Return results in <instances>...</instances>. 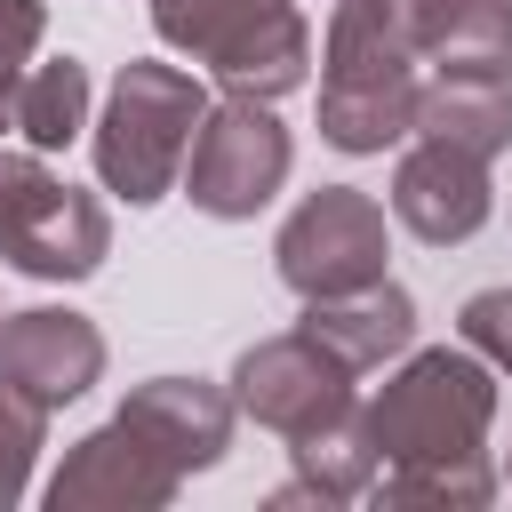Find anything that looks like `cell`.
<instances>
[{"label": "cell", "mask_w": 512, "mask_h": 512, "mask_svg": "<svg viewBox=\"0 0 512 512\" xmlns=\"http://www.w3.org/2000/svg\"><path fill=\"white\" fill-rule=\"evenodd\" d=\"M488 416H496V384L472 352H416L360 408L376 456H392L384 496L392 504H480L488 496V464H480Z\"/></svg>", "instance_id": "6da1fadb"}, {"label": "cell", "mask_w": 512, "mask_h": 512, "mask_svg": "<svg viewBox=\"0 0 512 512\" xmlns=\"http://www.w3.org/2000/svg\"><path fill=\"white\" fill-rule=\"evenodd\" d=\"M416 40L408 0H336L328 72H320V136L336 152H384L416 128Z\"/></svg>", "instance_id": "7a4b0ae2"}, {"label": "cell", "mask_w": 512, "mask_h": 512, "mask_svg": "<svg viewBox=\"0 0 512 512\" xmlns=\"http://www.w3.org/2000/svg\"><path fill=\"white\" fill-rule=\"evenodd\" d=\"M208 120V96L192 72L176 64H128L112 80V104L96 120V176L120 192V200H160L176 176H184V152Z\"/></svg>", "instance_id": "3957f363"}, {"label": "cell", "mask_w": 512, "mask_h": 512, "mask_svg": "<svg viewBox=\"0 0 512 512\" xmlns=\"http://www.w3.org/2000/svg\"><path fill=\"white\" fill-rule=\"evenodd\" d=\"M168 48L200 56L232 96H288L312 64V32L296 0H152Z\"/></svg>", "instance_id": "277c9868"}, {"label": "cell", "mask_w": 512, "mask_h": 512, "mask_svg": "<svg viewBox=\"0 0 512 512\" xmlns=\"http://www.w3.org/2000/svg\"><path fill=\"white\" fill-rule=\"evenodd\" d=\"M112 248V224L104 208L48 176L32 152H0V256L32 280H88Z\"/></svg>", "instance_id": "5b68a950"}, {"label": "cell", "mask_w": 512, "mask_h": 512, "mask_svg": "<svg viewBox=\"0 0 512 512\" xmlns=\"http://www.w3.org/2000/svg\"><path fill=\"white\" fill-rule=\"evenodd\" d=\"M280 280L312 304V296H352L368 280H384V208L352 184H320L288 224H280Z\"/></svg>", "instance_id": "8992f818"}, {"label": "cell", "mask_w": 512, "mask_h": 512, "mask_svg": "<svg viewBox=\"0 0 512 512\" xmlns=\"http://www.w3.org/2000/svg\"><path fill=\"white\" fill-rule=\"evenodd\" d=\"M288 176V128L264 112V96L208 104L192 152H184V192L208 216H256Z\"/></svg>", "instance_id": "52a82bcc"}, {"label": "cell", "mask_w": 512, "mask_h": 512, "mask_svg": "<svg viewBox=\"0 0 512 512\" xmlns=\"http://www.w3.org/2000/svg\"><path fill=\"white\" fill-rule=\"evenodd\" d=\"M352 360H336L312 328H288V336H272V344H256L248 360H240V408L256 416V424H272V432H288V440H312V432H328V424H344L352 416Z\"/></svg>", "instance_id": "ba28073f"}, {"label": "cell", "mask_w": 512, "mask_h": 512, "mask_svg": "<svg viewBox=\"0 0 512 512\" xmlns=\"http://www.w3.org/2000/svg\"><path fill=\"white\" fill-rule=\"evenodd\" d=\"M392 216H400L416 240H432V248L472 240V232L488 224V160L424 136V144L400 160V176H392Z\"/></svg>", "instance_id": "9c48e42d"}, {"label": "cell", "mask_w": 512, "mask_h": 512, "mask_svg": "<svg viewBox=\"0 0 512 512\" xmlns=\"http://www.w3.org/2000/svg\"><path fill=\"white\" fill-rule=\"evenodd\" d=\"M0 376L16 392H32L40 408L56 400H80L96 376H104V336L80 320V312H8L0 320Z\"/></svg>", "instance_id": "30bf717a"}, {"label": "cell", "mask_w": 512, "mask_h": 512, "mask_svg": "<svg viewBox=\"0 0 512 512\" xmlns=\"http://www.w3.org/2000/svg\"><path fill=\"white\" fill-rule=\"evenodd\" d=\"M176 496V464L120 416V424H104V432H88L80 448H72V464L48 480V504L64 512V504H168Z\"/></svg>", "instance_id": "8fae6325"}, {"label": "cell", "mask_w": 512, "mask_h": 512, "mask_svg": "<svg viewBox=\"0 0 512 512\" xmlns=\"http://www.w3.org/2000/svg\"><path fill=\"white\" fill-rule=\"evenodd\" d=\"M120 416H128V424H136L176 472L216 464L224 440H232V400L208 392V384H192V376H152V384H136Z\"/></svg>", "instance_id": "7c38bea8"}, {"label": "cell", "mask_w": 512, "mask_h": 512, "mask_svg": "<svg viewBox=\"0 0 512 512\" xmlns=\"http://www.w3.org/2000/svg\"><path fill=\"white\" fill-rule=\"evenodd\" d=\"M408 40L440 72L512 80V0H408Z\"/></svg>", "instance_id": "4fadbf2b"}, {"label": "cell", "mask_w": 512, "mask_h": 512, "mask_svg": "<svg viewBox=\"0 0 512 512\" xmlns=\"http://www.w3.org/2000/svg\"><path fill=\"white\" fill-rule=\"evenodd\" d=\"M304 328H312V336H320L336 360L376 368V360L408 352V336H416V304H408V288L368 280V288H352V296H312Z\"/></svg>", "instance_id": "5bb4252c"}, {"label": "cell", "mask_w": 512, "mask_h": 512, "mask_svg": "<svg viewBox=\"0 0 512 512\" xmlns=\"http://www.w3.org/2000/svg\"><path fill=\"white\" fill-rule=\"evenodd\" d=\"M416 128L472 152V160H496L504 136H512V80H472V72H440L424 96H416Z\"/></svg>", "instance_id": "9a60e30c"}, {"label": "cell", "mask_w": 512, "mask_h": 512, "mask_svg": "<svg viewBox=\"0 0 512 512\" xmlns=\"http://www.w3.org/2000/svg\"><path fill=\"white\" fill-rule=\"evenodd\" d=\"M8 120L32 136V152L72 144V136L88 128V64H72V56L32 64V72L16 80V96H8Z\"/></svg>", "instance_id": "2e32d148"}, {"label": "cell", "mask_w": 512, "mask_h": 512, "mask_svg": "<svg viewBox=\"0 0 512 512\" xmlns=\"http://www.w3.org/2000/svg\"><path fill=\"white\" fill-rule=\"evenodd\" d=\"M40 432H48V408L0 376V504H8V496H24V472H32Z\"/></svg>", "instance_id": "e0dca14e"}, {"label": "cell", "mask_w": 512, "mask_h": 512, "mask_svg": "<svg viewBox=\"0 0 512 512\" xmlns=\"http://www.w3.org/2000/svg\"><path fill=\"white\" fill-rule=\"evenodd\" d=\"M464 344L488 360V368H512V288H480L464 304Z\"/></svg>", "instance_id": "ac0fdd59"}, {"label": "cell", "mask_w": 512, "mask_h": 512, "mask_svg": "<svg viewBox=\"0 0 512 512\" xmlns=\"http://www.w3.org/2000/svg\"><path fill=\"white\" fill-rule=\"evenodd\" d=\"M32 48H40V0H0V104L32 72Z\"/></svg>", "instance_id": "d6986e66"}]
</instances>
